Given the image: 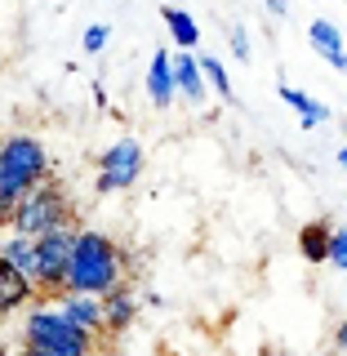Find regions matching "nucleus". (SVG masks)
I'll list each match as a JSON object with an SVG mask.
<instances>
[{"mask_svg": "<svg viewBox=\"0 0 347 356\" xmlns=\"http://www.w3.org/2000/svg\"><path fill=\"white\" fill-rule=\"evenodd\" d=\"M325 120H330V107H325V103H316V98H307L303 111H298V125H303V129H321Z\"/></svg>", "mask_w": 347, "mask_h": 356, "instance_id": "nucleus-16", "label": "nucleus"}, {"mask_svg": "<svg viewBox=\"0 0 347 356\" xmlns=\"http://www.w3.org/2000/svg\"><path fill=\"white\" fill-rule=\"evenodd\" d=\"M45 174H54V161H49V147H45L36 134L18 129L9 138H0V209L5 214L18 200V192H27Z\"/></svg>", "mask_w": 347, "mask_h": 356, "instance_id": "nucleus-4", "label": "nucleus"}, {"mask_svg": "<svg viewBox=\"0 0 347 356\" xmlns=\"http://www.w3.org/2000/svg\"><path fill=\"white\" fill-rule=\"evenodd\" d=\"M143 170H147V152H143L138 138H116L111 147L98 156V178L94 187L98 192H125V187H134L143 178Z\"/></svg>", "mask_w": 347, "mask_h": 356, "instance_id": "nucleus-5", "label": "nucleus"}, {"mask_svg": "<svg viewBox=\"0 0 347 356\" xmlns=\"http://www.w3.org/2000/svg\"><path fill=\"white\" fill-rule=\"evenodd\" d=\"M116 281H129V254L120 250V241H111L107 232H98V227H76L63 289L103 294V289H111Z\"/></svg>", "mask_w": 347, "mask_h": 356, "instance_id": "nucleus-1", "label": "nucleus"}, {"mask_svg": "<svg viewBox=\"0 0 347 356\" xmlns=\"http://www.w3.org/2000/svg\"><path fill=\"white\" fill-rule=\"evenodd\" d=\"M0 356H14V343H9V334L0 330Z\"/></svg>", "mask_w": 347, "mask_h": 356, "instance_id": "nucleus-21", "label": "nucleus"}, {"mask_svg": "<svg viewBox=\"0 0 347 356\" xmlns=\"http://www.w3.org/2000/svg\"><path fill=\"white\" fill-rule=\"evenodd\" d=\"M170 81H174V98H183V103H205L209 85H205V76H200L192 49L170 54Z\"/></svg>", "mask_w": 347, "mask_h": 356, "instance_id": "nucleus-8", "label": "nucleus"}, {"mask_svg": "<svg viewBox=\"0 0 347 356\" xmlns=\"http://www.w3.org/2000/svg\"><path fill=\"white\" fill-rule=\"evenodd\" d=\"M232 54H236V58L241 63H250V31H245V27H232Z\"/></svg>", "mask_w": 347, "mask_h": 356, "instance_id": "nucleus-19", "label": "nucleus"}, {"mask_svg": "<svg viewBox=\"0 0 347 356\" xmlns=\"http://www.w3.org/2000/svg\"><path fill=\"white\" fill-rule=\"evenodd\" d=\"M0 227H5V209H0Z\"/></svg>", "mask_w": 347, "mask_h": 356, "instance_id": "nucleus-24", "label": "nucleus"}, {"mask_svg": "<svg viewBox=\"0 0 347 356\" xmlns=\"http://www.w3.org/2000/svg\"><path fill=\"white\" fill-rule=\"evenodd\" d=\"M267 9H272V14H285V9H289V0H267Z\"/></svg>", "mask_w": 347, "mask_h": 356, "instance_id": "nucleus-22", "label": "nucleus"}, {"mask_svg": "<svg viewBox=\"0 0 347 356\" xmlns=\"http://www.w3.org/2000/svg\"><path fill=\"white\" fill-rule=\"evenodd\" d=\"M49 298H54V307H58L67 321H76V325L89 330V334H103V303H98V294L58 289V294H49Z\"/></svg>", "mask_w": 347, "mask_h": 356, "instance_id": "nucleus-9", "label": "nucleus"}, {"mask_svg": "<svg viewBox=\"0 0 347 356\" xmlns=\"http://www.w3.org/2000/svg\"><path fill=\"white\" fill-rule=\"evenodd\" d=\"M161 18H165V27H170V36L178 49H196V40H200V27H196V18L187 14V9H178V5H165L161 9Z\"/></svg>", "mask_w": 347, "mask_h": 356, "instance_id": "nucleus-13", "label": "nucleus"}, {"mask_svg": "<svg viewBox=\"0 0 347 356\" xmlns=\"http://www.w3.org/2000/svg\"><path fill=\"white\" fill-rule=\"evenodd\" d=\"M147 103L152 107H170L174 103V81H170V49H156L147 63Z\"/></svg>", "mask_w": 347, "mask_h": 356, "instance_id": "nucleus-12", "label": "nucleus"}, {"mask_svg": "<svg viewBox=\"0 0 347 356\" xmlns=\"http://www.w3.org/2000/svg\"><path fill=\"white\" fill-rule=\"evenodd\" d=\"M31 298H40V294H36V285H31L22 272H14V267L0 259V325H5V321L14 316V312L27 307Z\"/></svg>", "mask_w": 347, "mask_h": 356, "instance_id": "nucleus-10", "label": "nucleus"}, {"mask_svg": "<svg viewBox=\"0 0 347 356\" xmlns=\"http://www.w3.org/2000/svg\"><path fill=\"white\" fill-rule=\"evenodd\" d=\"M107 40H111V27L107 22H94V27H85V54H103L107 49Z\"/></svg>", "mask_w": 347, "mask_h": 356, "instance_id": "nucleus-17", "label": "nucleus"}, {"mask_svg": "<svg viewBox=\"0 0 347 356\" xmlns=\"http://www.w3.org/2000/svg\"><path fill=\"white\" fill-rule=\"evenodd\" d=\"M200 67V76H205V85L214 89L218 98H232V76H227V67H223L218 58H196Z\"/></svg>", "mask_w": 347, "mask_h": 356, "instance_id": "nucleus-15", "label": "nucleus"}, {"mask_svg": "<svg viewBox=\"0 0 347 356\" xmlns=\"http://www.w3.org/2000/svg\"><path fill=\"white\" fill-rule=\"evenodd\" d=\"M98 303H103V339H111V334H125L134 321H138V289H134L129 281H116L111 289H103L98 294Z\"/></svg>", "mask_w": 347, "mask_h": 356, "instance_id": "nucleus-7", "label": "nucleus"}, {"mask_svg": "<svg viewBox=\"0 0 347 356\" xmlns=\"http://www.w3.org/2000/svg\"><path fill=\"white\" fill-rule=\"evenodd\" d=\"M67 222H76V200L54 174H45L40 183H31L27 192H18V200L5 214V227L22 232V236H40V232L67 227Z\"/></svg>", "mask_w": 347, "mask_h": 356, "instance_id": "nucleus-3", "label": "nucleus"}, {"mask_svg": "<svg viewBox=\"0 0 347 356\" xmlns=\"http://www.w3.org/2000/svg\"><path fill=\"white\" fill-rule=\"evenodd\" d=\"M330 227H334L330 218H316V222H307V227L298 232V250H303V259H307V263H325V245H330Z\"/></svg>", "mask_w": 347, "mask_h": 356, "instance_id": "nucleus-14", "label": "nucleus"}, {"mask_svg": "<svg viewBox=\"0 0 347 356\" xmlns=\"http://www.w3.org/2000/svg\"><path fill=\"white\" fill-rule=\"evenodd\" d=\"M14 356H40V352H27V348H14Z\"/></svg>", "mask_w": 347, "mask_h": 356, "instance_id": "nucleus-23", "label": "nucleus"}, {"mask_svg": "<svg viewBox=\"0 0 347 356\" xmlns=\"http://www.w3.org/2000/svg\"><path fill=\"white\" fill-rule=\"evenodd\" d=\"M76 227H81V222H67V227H54V232H40L36 236V289H40V298H49V294L63 289Z\"/></svg>", "mask_w": 347, "mask_h": 356, "instance_id": "nucleus-6", "label": "nucleus"}, {"mask_svg": "<svg viewBox=\"0 0 347 356\" xmlns=\"http://www.w3.org/2000/svg\"><path fill=\"white\" fill-rule=\"evenodd\" d=\"M325 263L334 267H347V236L339 227H330V245H325Z\"/></svg>", "mask_w": 347, "mask_h": 356, "instance_id": "nucleus-18", "label": "nucleus"}, {"mask_svg": "<svg viewBox=\"0 0 347 356\" xmlns=\"http://www.w3.org/2000/svg\"><path fill=\"white\" fill-rule=\"evenodd\" d=\"M281 98H285V107H294V111H303V103H307V94L294 89V85H281Z\"/></svg>", "mask_w": 347, "mask_h": 356, "instance_id": "nucleus-20", "label": "nucleus"}, {"mask_svg": "<svg viewBox=\"0 0 347 356\" xmlns=\"http://www.w3.org/2000/svg\"><path fill=\"white\" fill-rule=\"evenodd\" d=\"M18 348L40 352V356H94L103 348V334H89L76 321H67L54 303L31 298L22 307V325H18Z\"/></svg>", "mask_w": 347, "mask_h": 356, "instance_id": "nucleus-2", "label": "nucleus"}, {"mask_svg": "<svg viewBox=\"0 0 347 356\" xmlns=\"http://www.w3.org/2000/svg\"><path fill=\"white\" fill-rule=\"evenodd\" d=\"M307 40H312V49L321 54V58H325L334 72H343L347 67V54H343V31L334 27V22H325V18H316L307 27Z\"/></svg>", "mask_w": 347, "mask_h": 356, "instance_id": "nucleus-11", "label": "nucleus"}]
</instances>
